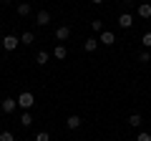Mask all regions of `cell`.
<instances>
[{
    "mask_svg": "<svg viewBox=\"0 0 151 141\" xmlns=\"http://www.w3.org/2000/svg\"><path fill=\"white\" fill-rule=\"evenodd\" d=\"M121 3H126V5H129V3H131V0H121Z\"/></svg>",
    "mask_w": 151,
    "mask_h": 141,
    "instance_id": "24",
    "label": "cell"
},
{
    "mask_svg": "<svg viewBox=\"0 0 151 141\" xmlns=\"http://www.w3.org/2000/svg\"><path fill=\"white\" fill-rule=\"evenodd\" d=\"M35 141H50V134L48 131H40V134L35 136Z\"/></svg>",
    "mask_w": 151,
    "mask_h": 141,
    "instance_id": "19",
    "label": "cell"
},
{
    "mask_svg": "<svg viewBox=\"0 0 151 141\" xmlns=\"http://www.w3.org/2000/svg\"><path fill=\"white\" fill-rule=\"evenodd\" d=\"M18 106V98H5V101L0 103V109H3V114H13Z\"/></svg>",
    "mask_w": 151,
    "mask_h": 141,
    "instance_id": "3",
    "label": "cell"
},
{
    "mask_svg": "<svg viewBox=\"0 0 151 141\" xmlns=\"http://www.w3.org/2000/svg\"><path fill=\"white\" fill-rule=\"evenodd\" d=\"M134 25V15H129V13H124V15H119V28H131Z\"/></svg>",
    "mask_w": 151,
    "mask_h": 141,
    "instance_id": "7",
    "label": "cell"
},
{
    "mask_svg": "<svg viewBox=\"0 0 151 141\" xmlns=\"http://www.w3.org/2000/svg\"><path fill=\"white\" fill-rule=\"evenodd\" d=\"M35 23H38L40 28H45V25L50 23V13H48V10H40V13L35 15Z\"/></svg>",
    "mask_w": 151,
    "mask_h": 141,
    "instance_id": "6",
    "label": "cell"
},
{
    "mask_svg": "<svg viewBox=\"0 0 151 141\" xmlns=\"http://www.w3.org/2000/svg\"><path fill=\"white\" fill-rule=\"evenodd\" d=\"M33 40H35V33H33V30H25V33L20 35V43H23V45H30Z\"/></svg>",
    "mask_w": 151,
    "mask_h": 141,
    "instance_id": "11",
    "label": "cell"
},
{
    "mask_svg": "<svg viewBox=\"0 0 151 141\" xmlns=\"http://www.w3.org/2000/svg\"><path fill=\"white\" fill-rule=\"evenodd\" d=\"M30 124H33V116L28 114V111H23V116H20V126H25V129H28Z\"/></svg>",
    "mask_w": 151,
    "mask_h": 141,
    "instance_id": "15",
    "label": "cell"
},
{
    "mask_svg": "<svg viewBox=\"0 0 151 141\" xmlns=\"http://www.w3.org/2000/svg\"><path fill=\"white\" fill-rule=\"evenodd\" d=\"M141 43H144V48H146V50L151 48V33H144V38H141Z\"/></svg>",
    "mask_w": 151,
    "mask_h": 141,
    "instance_id": "18",
    "label": "cell"
},
{
    "mask_svg": "<svg viewBox=\"0 0 151 141\" xmlns=\"http://www.w3.org/2000/svg\"><path fill=\"white\" fill-rule=\"evenodd\" d=\"M98 43H103V45H113V43H116V35H113L111 30H103V33H101V38H98Z\"/></svg>",
    "mask_w": 151,
    "mask_h": 141,
    "instance_id": "5",
    "label": "cell"
},
{
    "mask_svg": "<svg viewBox=\"0 0 151 141\" xmlns=\"http://www.w3.org/2000/svg\"><path fill=\"white\" fill-rule=\"evenodd\" d=\"M141 124H144V119H141L139 114H131V116H129V126H134V129H139Z\"/></svg>",
    "mask_w": 151,
    "mask_h": 141,
    "instance_id": "12",
    "label": "cell"
},
{
    "mask_svg": "<svg viewBox=\"0 0 151 141\" xmlns=\"http://www.w3.org/2000/svg\"><path fill=\"white\" fill-rule=\"evenodd\" d=\"M53 55L63 60V58H65V45H63V43H58V45H55V50H53Z\"/></svg>",
    "mask_w": 151,
    "mask_h": 141,
    "instance_id": "14",
    "label": "cell"
},
{
    "mask_svg": "<svg viewBox=\"0 0 151 141\" xmlns=\"http://www.w3.org/2000/svg\"><path fill=\"white\" fill-rule=\"evenodd\" d=\"M48 60H50V55L45 53V50H40V53L35 55V63H38V65H45V63H48Z\"/></svg>",
    "mask_w": 151,
    "mask_h": 141,
    "instance_id": "13",
    "label": "cell"
},
{
    "mask_svg": "<svg viewBox=\"0 0 151 141\" xmlns=\"http://www.w3.org/2000/svg\"><path fill=\"white\" fill-rule=\"evenodd\" d=\"M68 35H70V28L68 25H60V28H55V40H68Z\"/></svg>",
    "mask_w": 151,
    "mask_h": 141,
    "instance_id": "4",
    "label": "cell"
},
{
    "mask_svg": "<svg viewBox=\"0 0 151 141\" xmlns=\"http://www.w3.org/2000/svg\"><path fill=\"white\" fill-rule=\"evenodd\" d=\"M91 3H93V5H101V3H103V0H91Z\"/></svg>",
    "mask_w": 151,
    "mask_h": 141,
    "instance_id": "23",
    "label": "cell"
},
{
    "mask_svg": "<svg viewBox=\"0 0 151 141\" xmlns=\"http://www.w3.org/2000/svg\"><path fill=\"white\" fill-rule=\"evenodd\" d=\"M33 103H35V96H33L30 91H23L20 96H18V106H20L23 111H30V109H33Z\"/></svg>",
    "mask_w": 151,
    "mask_h": 141,
    "instance_id": "1",
    "label": "cell"
},
{
    "mask_svg": "<svg viewBox=\"0 0 151 141\" xmlns=\"http://www.w3.org/2000/svg\"><path fill=\"white\" fill-rule=\"evenodd\" d=\"M83 48H86V53H93V50L98 48V38H86V43H83Z\"/></svg>",
    "mask_w": 151,
    "mask_h": 141,
    "instance_id": "10",
    "label": "cell"
},
{
    "mask_svg": "<svg viewBox=\"0 0 151 141\" xmlns=\"http://www.w3.org/2000/svg\"><path fill=\"white\" fill-rule=\"evenodd\" d=\"M18 15H30V5L28 3H20L18 5Z\"/></svg>",
    "mask_w": 151,
    "mask_h": 141,
    "instance_id": "16",
    "label": "cell"
},
{
    "mask_svg": "<svg viewBox=\"0 0 151 141\" xmlns=\"http://www.w3.org/2000/svg\"><path fill=\"white\" fill-rule=\"evenodd\" d=\"M139 60H141V63H149V60H151V53H149V50H144V53L139 55Z\"/></svg>",
    "mask_w": 151,
    "mask_h": 141,
    "instance_id": "21",
    "label": "cell"
},
{
    "mask_svg": "<svg viewBox=\"0 0 151 141\" xmlns=\"http://www.w3.org/2000/svg\"><path fill=\"white\" fill-rule=\"evenodd\" d=\"M0 141H15L13 131H3V134H0Z\"/></svg>",
    "mask_w": 151,
    "mask_h": 141,
    "instance_id": "17",
    "label": "cell"
},
{
    "mask_svg": "<svg viewBox=\"0 0 151 141\" xmlns=\"http://www.w3.org/2000/svg\"><path fill=\"white\" fill-rule=\"evenodd\" d=\"M18 45H20V38H15V35H5L3 38V48L5 50H15Z\"/></svg>",
    "mask_w": 151,
    "mask_h": 141,
    "instance_id": "2",
    "label": "cell"
},
{
    "mask_svg": "<svg viewBox=\"0 0 151 141\" xmlns=\"http://www.w3.org/2000/svg\"><path fill=\"white\" fill-rule=\"evenodd\" d=\"M136 13H139V18H146V20H149V18H151V5H149V3H141Z\"/></svg>",
    "mask_w": 151,
    "mask_h": 141,
    "instance_id": "9",
    "label": "cell"
},
{
    "mask_svg": "<svg viewBox=\"0 0 151 141\" xmlns=\"http://www.w3.org/2000/svg\"><path fill=\"white\" fill-rule=\"evenodd\" d=\"M91 28H93V30H98V33H103V23L101 20H91Z\"/></svg>",
    "mask_w": 151,
    "mask_h": 141,
    "instance_id": "20",
    "label": "cell"
},
{
    "mask_svg": "<svg viewBox=\"0 0 151 141\" xmlns=\"http://www.w3.org/2000/svg\"><path fill=\"white\" fill-rule=\"evenodd\" d=\"M136 141H151V134H146V131H141V134L136 136Z\"/></svg>",
    "mask_w": 151,
    "mask_h": 141,
    "instance_id": "22",
    "label": "cell"
},
{
    "mask_svg": "<svg viewBox=\"0 0 151 141\" xmlns=\"http://www.w3.org/2000/svg\"><path fill=\"white\" fill-rule=\"evenodd\" d=\"M81 124H83V121H81V116H68V119H65V126H68V129H81Z\"/></svg>",
    "mask_w": 151,
    "mask_h": 141,
    "instance_id": "8",
    "label": "cell"
}]
</instances>
